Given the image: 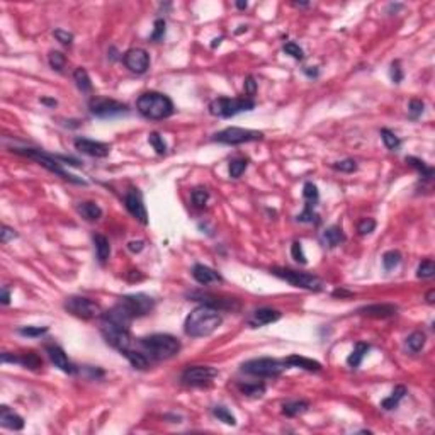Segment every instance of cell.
Segmentation results:
<instances>
[{"instance_id":"6da1fadb","label":"cell","mask_w":435,"mask_h":435,"mask_svg":"<svg viewBox=\"0 0 435 435\" xmlns=\"http://www.w3.org/2000/svg\"><path fill=\"white\" fill-rule=\"evenodd\" d=\"M221 323H223V316L220 310L208 304H201L198 308H194L189 313V316L185 318L184 330L189 337L201 338L211 335L214 330H217V327Z\"/></svg>"},{"instance_id":"7a4b0ae2","label":"cell","mask_w":435,"mask_h":435,"mask_svg":"<svg viewBox=\"0 0 435 435\" xmlns=\"http://www.w3.org/2000/svg\"><path fill=\"white\" fill-rule=\"evenodd\" d=\"M136 109L146 119H167L175 113L172 99L160 92H145L136 100Z\"/></svg>"},{"instance_id":"3957f363","label":"cell","mask_w":435,"mask_h":435,"mask_svg":"<svg viewBox=\"0 0 435 435\" xmlns=\"http://www.w3.org/2000/svg\"><path fill=\"white\" fill-rule=\"evenodd\" d=\"M140 345L145 350V354H150V357L157 360L170 359L180 350L179 338L168 335V333H155L150 337H143L140 338Z\"/></svg>"},{"instance_id":"277c9868","label":"cell","mask_w":435,"mask_h":435,"mask_svg":"<svg viewBox=\"0 0 435 435\" xmlns=\"http://www.w3.org/2000/svg\"><path fill=\"white\" fill-rule=\"evenodd\" d=\"M12 151L17 153V155L28 157V158H31V160L38 162L41 167L46 168V170H50L51 173H55V175H58V177H61L65 180H70V182H73V184H82V185L87 184L85 180H82V179L75 177V175L68 173L65 168L61 167L63 163H60L56 155H50V153H46L43 150H36V148H12Z\"/></svg>"},{"instance_id":"5b68a950","label":"cell","mask_w":435,"mask_h":435,"mask_svg":"<svg viewBox=\"0 0 435 435\" xmlns=\"http://www.w3.org/2000/svg\"><path fill=\"white\" fill-rule=\"evenodd\" d=\"M255 107V100L250 97H217L209 104V113L216 116V118H231L240 113H247V111H253Z\"/></svg>"},{"instance_id":"8992f818","label":"cell","mask_w":435,"mask_h":435,"mask_svg":"<svg viewBox=\"0 0 435 435\" xmlns=\"http://www.w3.org/2000/svg\"><path fill=\"white\" fill-rule=\"evenodd\" d=\"M286 362L284 360L262 357V359H252L242 365V371L250 376H257V378H277L279 374L284 373Z\"/></svg>"},{"instance_id":"52a82bcc","label":"cell","mask_w":435,"mask_h":435,"mask_svg":"<svg viewBox=\"0 0 435 435\" xmlns=\"http://www.w3.org/2000/svg\"><path fill=\"white\" fill-rule=\"evenodd\" d=\"M275 277L286 280V282L293 284L294 288H301V289H308V291H321L323 289V280L320 277L313 274H306V272H298V270L293 269H279L275 267L270 270Z\"/></svg>"},{"instance_id":"ba28073f","label":"cell","mask_w":435,"mask_h":435,"mask_svg":"<svg viewBox=\"0 0 435 435\" xmlns=\"http://www.w3.org/2000/svg\"><path fill=\"white\" fill-rule=\"evenodd\" d=\"M118 304L123 308V310L126 311V315H128L131 320H135V318L148 315V313L155 308V299L150 298L148 294L138 293V294L123 296Z\"/></svg>"},{"instance_id":"9c48e42d","label":"cell","mask_w":435,"mask_h":435,"mask_svg":"<svg viewBox=\"0 0 435 435\" xmlns=\"http://www.w3.org/2000/svg\"><path fill=\"white\" fill-rule=\"evenodd\" d=\"M65 310L72 313L73 316L82 320H92V318L102 316V310L95 301L83 298V296H70L65 301Z\"/></svg>"},{"instance_id":"30bf717a","label":"cell","mask_w":435,"mask_h":435,"mask_svg":"<svg viewBox=\"0 0 435 435\" xmlns=\"http://www.w3.org/2000/svg\"><path fill=\"white\" fill-rule=\"evenodd\" d=\"M100 333H102L104 340L109 343L111 347H114L116 350L123 352V350L131 347V335H129V328L114 325L111 321L102 320V327H100Z\"/></svg>"},{"instance_id":"8fae6325","label":"cell","mask_w":435,"mask_h":435,"mask_svg":"<svg viewBox=\"0 0 435 435\" xmlns=\"http://www.w3.org/2000/svg\"><path fill=\"white\" fill-rule=\"evenodd\" d=\"M264 138L262 131L255 129H243V128H226L220 133H216L213 140L225 145H242V143L258 141Z\"/></svg>"},{"instance_id":"7c38bea8","label":"cell","mask_w":435,"mask_h":435,"mask_svg":"<svg viewBox=\"0 0 435 435\" xmlns=\"http://www.w3.org/2000/svg\"><path fill=\"white\" fill-rule=\"evenodd\" d=\"M89 109L97 118H114V116L126 114L129 111L126 104L107 97H92L89 100Z\"/></svg>"},{"instance_id":"4fadbf2b","label":"cell","mask_w":435,"mask_h":435,"mask_svg":"<svg viewBox=\"0 0 435 435\" xmlns=\"http://www.w3.org/2000/svg\"><path fill=\"white\" fill-rule=\"evenodd\" d=\"M217 376V371L211 365H190L182 373V383L185 384H204L209 383L211 379H214Z\"/></svg>"},{"instance_id":"5bb4252c","label":"cell","mask_w":435,"mask_h":435,"mask_svg":"<svg viewBox=\"0 0 435 435\" xmlns=\"http://www.w3.org/2000/svg\"><path fill=\"white\" fill-rule=\"evenodd\" d=\"M123 61L133 73H145L150 67V55L143 48H131L124 53Z\"/></svg>"},{"instance_id":"9a60e30c","label":"cell","mask_w":435,"mask_h":435,"mask_svg":"<svg viewBox=\"0 0 435 435\" xmlns=\"http://www.w3.org/2000/svg\"><path fill=\"white\" fill-rule=\"evenodd\" d=\"M124 204H126V209L129 211L131 216H135L141 225H148V213H146V208L143 204V198H141V192L138 189H129L128 194L124 198Z\"/></svg>"},{"instance_id":"2e32d148","label":"cell","mask_w":435,"mask_h":435,"mask_svg":"<svg viewBox=\"0 0 435 435\" xmlns=\"http://www.w3.org/2000/svg\"><path fill=\"white\" fill-rule=\"evenodd\" d=\"M73 145H75L77 150L83 153V155L95 157V158H104L111 153V146L107 143L94 141V140H89V138H77V140L73 141Z\"/></svg>"},{"instance_id":"e0dca14e","label":"cell","mask_w":435,"mask_h":435,"mask_svg":"<svg viewBox=\"0 0 435 435\" xmlns=\"http://www.w3.org/2000/svg\"><path fill=\"white\" fill-rule=\"evenodd\" d=\"M46 352H48V357H50V360L53 364H55V367L60 369L61 373H65V374H75L77 373V365L73 364L70 359H68V355L65 354V350H63L61 347L48 345Z\"/></svg>"},{"instance_id":"ac0fdd59","label":"cell","mask_w":435,"mask_h":435,"mask_svg":"<svg viewBox=\"0 0 435 435\" xmlns=\"http://www.w3.org/2000/svg\"><path fill=\"white\" fill-rule=\"evenodd\" d=\"M280 311L272 310V308H260V310L253 311L252 318L248 320V325L252 328H258L264 325H269V323H275L277 320H280Z\"/></svg>"},{"instance_id":"d6986e66","label":"cell","mask_w":435,"mask_h":435,"mask_svg":"<svg viewBox=\"0 0 435 435\" xmlns=\"http://www.w3.org/2000/svg\"><path fill=\"white\" fill-rule=\"evenodd\" d=\"M192 277L198 280L201 286H208L213 282H223V277L220 275V272H216L214 269L208 267V265L203 264H195L192 269Z\"/></svg>"},{"instance_id":"ffe728a7","label":"cell","mask_w":435,"mask_h":435,"mask_svg":"<svg viewBox=\"0 0 435 435\" xmlns=\"http://www.w3.org/2000/svg\"><path fill=\"white\" fill-rule=\"evenodd\" d=\"M396 313H398V306L388 304V303L369 304V306H364L359 310V315L369 316V318H389V316H395Z\"/></svg>"},{"instance_id":"44dd1931","label":"cell","mask_w":435,"mask_h":435,"mask_svg":"<svg viewBox=\"0 0 435 435\" xmlns=\"http://www.w3.org/2000/svg\"><path fill=\"white\" fill-rule=\"evenodd\" d=\"M0 425L9 430H23L24 418L10 410L9 406H2L0 408Z\"/></svg>"},{"instance_id":"7402d4cb","label":"cell","mask_w":435,"mask_h":435,"mask_svg":"<svg viewBox=\"0 0 435 435\" xmlns=\"http://www.w3.org/2000/svg\"><path fill=\"white\" fill-rule=\"evenodd\" d=\"M284 362H286V365H291V367H299V369L310 371V373H318V371H321V364L318 362V360L303 357V355H299V354L289 355Z\"/></svg>"},{"instance_id":"603a6c76","label":"cell","mask_w":435,"mask_h":435,"mask_svg":"<svg viewBox=\"0 0 435 435\" xmlns=\"http://www.w3.org/2000/svg\"><path fill=\"white\" fill-rule=\"evenodd\" d=\"M323 240H325V243L330 248H335L338 245H342V243L347 240V236L340 226H330L323 231Z\"/></svg>"},{"instance_id":"cb8c5ba5","label":"cell","mask_w":435,"mask_h":435,"mask_svg":"<svg viewBox=\"0 0 435 435\" xmlns=\"http://www.w3.org/2000/svg\"><path fill=\"white\" fill-rule=\"evenodd\" d=\"M369 350H371V345H369V343H365V342H357V343H355L354 350H352V352H350V355L347 357V364H349L352 369L359 367V365L362 364V360H364L365 355H367Z\"/></svg>"},{"instance_id":"d4e9b609","label":"cell","mask_w":435,"mask_h":435,"mask_svg":"<svg viewBox=\"0 0 435 435\" xmlns=\"http://www.w3.org/2000/svg\"><path fill=\"white\" fill-rule=\"evenodd\" d=\"M121 355H124L135 369H146L148 365H150V359L146 357V354H141V352H138V350L126 349L121 352Z\"/></svg>"},{"instance_id":"484cf974","label":"cell","mask_w":435,"mask_h":435,"mask_svg":"<svg viewBox=\"0 0 435 435\" xmlns=\"http://www.w3.org/2000/svg\"><path fill=\"white\" fill-rule=\"evenodd\" d=\"M94 245H95V253L100 264H105L111 255V245L109 240L104 235H94Z\"/></svg>"},{"instance_id":"4316f807","label":"cell","mask_w":435,"mask_h":435,"mask_svg":"<svg viewBox=\"0 0 435 435\" xmlns=\"http://www.w3.org/2000/svg\"><path fill=\"white\" fill-rule=\"evenodd\" d=\"M78 213L85 217L87 221H99L100 217H102V209H100V206L95 203H90V201L80 203V206H78Z\"/></svg>"},{"instance_id":"83f0119b","label":"cell","mask_w":435,"mask_h":435,"mask_svg":"<svg viewBox=\"0 0 435 435\" xmlns=\"http://www.w3.org/2000/svg\"><path fill=\"white\" fill-rule=\"evenodd\" d=\"M405 395H406V388L405 386H396L395 389H393V393L391 395L388 396V398H384L383 401H381V406L384 408V410H395V408L400 405V401L403 400V398H405Z\"/></svg>"},{"instance_id":"f1b7e54d","label":"cell","mask_w":435,"mask_h":435,"mask_svg":"<svg viewBox=\"0 0 435 435\" xmlns=\"http://www.w3.org/2000/svg\"><path fill=\"white\" fill-rule=\"evenodd\" d=\"M308 408H310V403L308 401H289L284 403L282 413L286 417H298L301 413H304Z\"/></svg>"},{"instance_id":"f546056e","label":"cell","mask_w":435,"mask_h":435,"mask_svg":"<svg viewBox=\"0 0 435 435\" xmlns=\"http://www.w3.org/2000/svg\"><path fill=\"white\" fill-rule=\"evenodd\" d=\"M73 80H75V85L78 87V90H82V92H90L92 90V82H90L87 70H83V68H77L73 72Z\"/></svg>"},{"instance_id":"4dcf8cb0","label":"cell","mask_w":435,"mask_h":435,"mask_svg":"<svg viewBox=\"0 0 435 435\" xmlns=\"http://www.w3.org/2000/svg\"><path fill=\"white\" fill-rule=\"evenodd\" d=\"M238 389H240L242 395L250 396V398H260L265 393V384L262 383H240L238 384Z\"/></svg>"},{"instance_id":"1f68e13d","label":"cell","mask_w":435,"mask_h":435,"mask_svg":"<svg viewBox=\"0 0 435 435\" xmlns=\"http://www.w3.org/2000/svg\"><path fill=\"white\" fill-rule=\"evenodd\" d=\"M425 340H427V337L423 332H413L411 335L406 338V347L410 352L417 354L423 349V345H425Z\"/></svg>"},{"instance_id":"d6a6232c","label":"cell","mask_w":435,"mask_h":435,"mask_svg":"<svg viewBox=\"0 0 435 435\" xmlns=\"http://www.w3.org/2000/svg\"><path fill=\"white\" fill-rule=\"evenodd\" d=\"M406 163H410L413 168H417L418 173H422V177H425V179H432V177H433V168L428 167L425 162L420 160V158H417V157H406Z\"/></svg>"},{"instance_id":"836d02e7","label":"cell","mask_w":435,"mask_h":435,"mask_svg":"<svg viewBox=\"0 0 435 435\" xmlns=\"http://www.w3.org/2000/svg\"><path fill=\"white\" fill-rule=\"evenodd\" d=\"M213 415L217 418L220 422L226 423V425H236V418L235 415L228 410L226 406H214L213 408Z\"/></svg>"},{"instance_id":"e575fe53","label":"cell","mask_w":435,"mask_h":435,"mask_svg":"<svg viewBox=\"0 0 435 435\" xmlns=\"http://www.w3.org/2000/svg\"><path fill=\"white\" fill-rule=\"evenodd\" d=\"M400 262H401V253L396 252V250H389L383 255V267H384L386 272H389V270L398 267Z\"/></svg>"},{"instance_id":"d590c367","label":"cell","mask_w":435,"mask_h":435,"mask_svg":"<svg viewBox=\"0 0 435 435\" xmlns=\"http://www.w3.org/2000/svg\"><path fill=\"white\" fill-rule=\"evenodd\" d=\"M381 138H383V141H384L386 148H388V150H391V151H396L398 148L401 146L400 138H398L393 131L386 129V128H384V129H381Z\"/></svg>"},{"instance_id":"8d00e7d4","label":"cell","mask_w":435,"mask_h":435,"mask_svg":"<svg viewBox=\"0 0 435 435\" xmlns=\"http://www.w3.org/2000/svg\"><path fill=\"white\" fill-rule=\"evenodd\" d=\"M303 198L306 201V204H313L316 206L318 199H320V192H318V187L313 182H306L303 187Z\"/></svg>"},{"instance_id":"74e56055","label":"cell","mask_w":435,"mask_h":435,"mask_svg":"<svg viewBox=\"0 0 435 435\" xmlns=\"http://www.w3.org/2000/svg\"><path fill=\"white\" fill-rule=\"evenodd\" d=\"M247 167H248L247 158H235V160H231L230 162V177L231 179L242 177V173L247 170Z\"/></svg>"},{"instance_id":"f35d334b","label":"cell","mask_w":435,"mask_h":435,"mask_svg":"<svg viewBox=\"0 0 435 435\" xmlns=\"http://www.w3.org/2000/svg\"><path fill=\"white\" fill-rule=\"evenodd\" d=\"M48 61H50V67L53 68V70L63 72L65 63H67V58L60 51H50V55H48Z\"/></svg>"},{"instance_id":"ab89813d","label":"cell","mask_w":435,"mask_h":435,"mask_svg":"<svg viewBox=\"0 0 435 435\" xmlns=\"http://www.w3.org/2000/svg\"><path fill=\"white\" fill-rule=\"evenodd\" d=\"M433 274H435V264H433V260H430V258H427V260H423L420 265H418L417 277L430 279V277H433Z\"/></svg>"},{"instance_id":"60d3db41","label":"cell","mask_w":435,"mask_h":435,"mask_svg":"<svg viewBox=\"0 0 435 435\" xmlns=\"http://www.w3.org/2000/svg\"><path fill=\"white\" fill-rule=\"evenodd\" d=\"M19 364H23L24 367H28V369H38V367L43 365V360H41L34 352H29V354L20 355Z\"/></svg>"},{"instance_id":"b9f144b4","label":"cell","mask_w":435,"mask_h":435,"mask_svg":"<svg viewBox=\"0 0 435 435\" xmlns=\"http://www.w3.org/2000/svg\"><path fill=\"white\" fill-rule=\"evenodd\" d=\"M148 141H150V145L153 146V150H155L158 155H165L167 153V143L163 140V136H160L158 133H150Z\"/></svg>"},{"instance_id":"7bdbcfd3","label":"cell","mask_w":435,"mask_h":435,"mask_svg":"<svg viewBox=\"0 0 435 435\" xmlns=\"http://www.w3.org/2000/svg\"><path fill=\"white\" fill-rule=\"evenodd\" d=\"M333 170L337 172H343V173H352L357 170V162L352 160V158H347V160H342V162H335L332 165Z\"/></svg>"},{"instance_id":"ee69618b","label":"cell","mask_w":435,"mask_h":435,"mask_svg":"<svg viewBox=\"0 0 435 435\" xmlns=\"http://www.w3.org/2000/svg\"><path fill=\"white\" fill-rule=\"evenodd\" d=\"M17 332H19V335H23V337L38 338V337H43L48 332V327H23V328H19Z\"/></svg>"},{"instance_id":"f6af8a7d","label":"cell","mask_w":435,"mask_h":435,"mask_svg":"<svg viewBox=\"0 0 435 435\" xmlns=\"http://www.w3.org/2000/svg\"><path fill=\"white\" fill-rule=\"evenodd\" d=\"M190 198H192L194 206H198V208H204L206 203L209 201V192L206 189L199 187V189L192 190V195H190Z\"/></svg>"},{"instance_id":"bcb514c9","label":"cell","mask_w":435,"mask_h":435,"mask_svg":"<svg viewBox=\"0 0 435 435\" xmlns=\"http://www.w3.org/2000/svg\"><path fill=\"white\" fill-rule=\"evenodd\" d=\"M315 206L313 204H304V211L301 214H298L296 220L301 223H318V214L315 213Z\"/></svg>"},{"instance_id":"7dc6e473","label":"cell","mask_w":435,"mask_h":435,"mask_svg":"<svg viewBox=\"0 0 435 435\" xmlns=\"http://www.w3.org/2000/svg\"><path fill=\"white\" fill-rule=\"evenodd\" d=\"M423 109H425V104L422 102V100L418 99H413L410 100V104H408V114H410L411 119H418L423 113Z\"/></svg>"},{"instance_id":"c3c4849f","label":"cell","mask_w":435,"mask_h":435,"mask_svg":"<svg viewBox=\"0 0 435 435\" xmlns=\"http://www.w3.org/2000/svg\"><path fill=\"white\" fill-rule=\"evenodd\" d=\"M165 20L163 19H157L155 24H153V33L150 36L151 41H162L163 36H165Z\"/></svg>"},{"instance_id":"681fc988","label":"cell","mask_w":435,"mask_h":435,"mask_svg":"<svg viewBox=\"0 0 435 435\" xmlns=\"http://www.w3.org/2000/svg\"><path fill=\"white\" fill-rule=\"evenodd\" d=\"M374 230H376V221L373 217H364V220L357 225L359 235H371Z\"/></svg>"},{"instance_id":"f907efd6","label":"cell","mask_w":435,"mask_h":435,"mask_svg":"<svg viewBox=\"0 0 435 435\" xmlns=\"http://www.w3.org/2000/svg\"><path fill=\"white\" fill-rule=\"evenodd\" d=\"M291 255H293V258L296 262L299 264H306V255H304V250H303V245H301L299 242H294L293 245H291Z\"/></svg>"},{"instance_id":"816d5d0a","label":"cell","mask_w":435,"mask_h":435,"mask_svg":"<svg viewBox=\"0 0 435 435\" xmlns=\"http://www.w3.org/2000/svg\"><path fill=\"white\" fill-rule=\"evenodd\" d=\"M284 53H286V55H289V56H293L294 60H303V56H304L303 50H301V48L296 43H286L284 45Z\"/></svg>"},{"instance_id":"f5cc1de1","label":"cell","mask_w":435,"mask_h":435,"mask_svg":"<svg viewBox=\"0 0 435 435\" xmlns=\"http://www.w3.org/2000/svg\"><path fill=\"white\" fill-rule=\"evenodd\" d=\"M53 36L56 38V41H60V43L65 45V46H70V45L73 43V34L68 33V31L55 29V31H53Z\"/></svg>"},{"instance_id":"db71d44e","label":"cell","mask_w":435,"mask_h":435,"mask_svg":"<svg viewBox=\"0 0 435 435\" xmlns=\"http://www.w3.org/2000/svg\"><path fill=\"white\" fill-rule=\"evenodd\" d=\"M389 75H391V80L395 83H400L403 80V70L400 67V61H393L391 63V70H389Z\"/></svg>"},{"instance_id":"11a10c76","label":"cell","mask_w":435,"mask_h":435,"mask_svg":"<svg viewBox=\"0 0 435 435\" xmlns=\"http://www.w3.org/2000/svg\"><path fill=\"white\" fill-rule=\"evenodd\" d=\"M243 87H245V94L248 95V97H253L257 92V82L255 78H253L252 75H248L245 78V83H243Z\"/></svg>"},{"instance_id":"9f6ffc18","label":"cell","mask_w":435,"mask_h":435,"mask_svg":"<svg viewBox=\"0 0 435 435\" xmlns=\"http://www.w3.org/2000/svg\"><path fill=\"white\" fill-rule=\"evenodd\" d=\"M15 236H17L15 230L9 228L7 225L2 226V231H0V242H2V243H7L9 240H12V238H15Z\"/></svg>"},{"instance_id":"6f0895ef","label":"cell","mask_w":435,"mask_h":435,"mask_svg":"<svg viewBox=\"0 0 435 435\" xmlns=\"http://www.w3.org/2000/svg\"><path fill=\"white\" fill-rule=\"evenodd\" d=\"M143 248H145V242L141 240H136V242H129L128 243V250L133 253H140Z\"/></svg>"},{"instance_id":"680465c9","label":"cell","mask_w":435,"mask_h":435,"mask_svg":"<svg viewBox=\"0 0 435 435\" xmlns=\"http://www.w3.org/2000/svg\"><path fill=\"white\" fill-rule=\"evenodd\" d=\"M0 301H2V304L10 303V291L7 288H2V291H0Z\"/></svg>"},{"instance_id":"91938a15","label":"cell","mask_w":435,"mask_h":435,"mask_svg":"<svg viewBox=\"0 0 435 435\" xmlns=\"http://www.w3.org/2000/svg\"><path fill=\"white\" fill-rule=\"evenodd\" d=\"M304 73L310 78H316L318 75H320V72H318V68H311V67H306L304 68Z\"/></svg>"},{"instance_id":"94428289","label":"cell","mask_w":435,"mask_h":435,"mask_svg":"<svg viewBox=\"0 0 435 435\" xmlns=\"http://www.w3.org/2000/svg\"><path fill=\"white\" fill-rule=\"evenodd\" d=\"M333 296H335V298H350L352 293H347V291H343V289H335L333 291Z\"/></svg>"},{"instance_id":"6125c7cd","label":"cell","mask_w":435,"mask_h":435,"mask_svg":"<svg viewBox=\"0 0 435 435\" xmlns=\"http://www.w3.org/2000/svg\"><path fill=\"white\" fill-rule=\"evenodd\" d=\"M41 104H45V105H50V107H56V100H55V99L41 97Z\"/></svg>"},{"instance_id":"be15d7a7","label":"cell","mask_w":435,"mask_h":435,"mask_svg":"<svg viewBox=\"0 0 435 435\" xmlns=\"http://www.w3.org/2000/svg\"><path fill=\"white\" fill-rule=\"evenodd\" d=\"M433 298H435V291L430 289V291L427 293V303H428V304H433V301H435Z\"/></svg>"},{"instance_id":"e7e4bbea","label":"cell","mask_w":435,"mask_h":435,"mask_svg":"<svg viewBox=\"0 0 435 435\" xmlns=\"http://www.w3.org/2000/svg\"><path fill=\"white\" fill-rule=\"evenodd\" d=\"M247 5H248V4L243 2V0H238V2H236V7H238V9H247Z\"/></svg>"},{"instance_id":"03108f58","label":"cell","mask_w":435,"mask_h":435,"mask_svg":"<svg viewBox=\"0 0 435 435\" xmlns=\"http://www.w3.org/2000/svg\"><path fill=\"white\" fill-rule=\"evenodd\" d=\"M221 39H223V38H220V39H214V43H213V45H211V46H213V48H216V46H220V43H221Z\"/></svg>"}]
</instances>
